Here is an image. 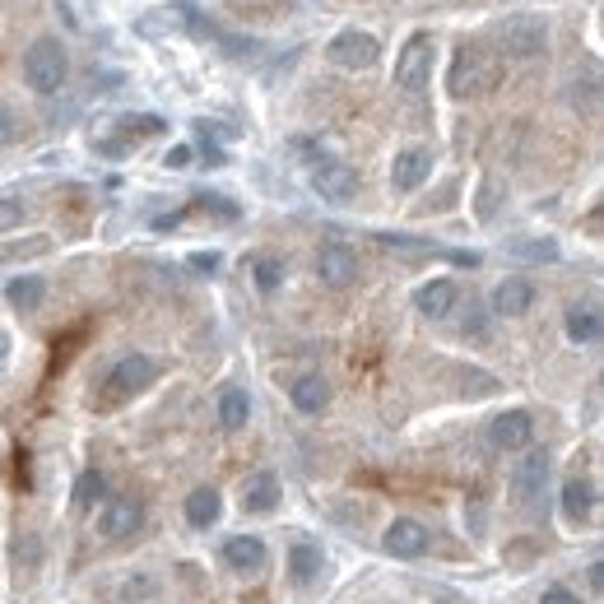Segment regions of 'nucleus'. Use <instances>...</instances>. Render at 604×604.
Instances as JSON below:
<instances>
[{
    "mask_svg": "<svg viewBox=\"0 0 604 604\" xmlns=\"http://www.w3.org/2000/svg\"><path fill=\"white\" fill-rule=\"evenodd\" d=\"M66 75H70V56L61 47V37H33V47L24 52V84L52 99V93L66 89Z\"/></svg>",
    "mask_w": 604,
    "mask_h": 604,
    "instance_id": "obj_1",
    "label": "nucleus"
},
{
    "mask_svg": "<svg viewBox=\"0 0 604 604\" xmlns=\"http://www.w3.org/2000/svg\"><path fill=\"white\" fill-rule=\"evenodd\" d=\"M498 47H502V56H512V61H535V56L549 52V19L535 10L506 14L498 24Z\"/></svg>",
    "mask_w": 604,
    "mask_h": 604,
    "instance_id": "obj_2",
    "label": "nucleus"
},
{
    "mask_svg": "<svg viewBox=\"0 0 604 604\" xmlns=\"http://www.w3.org/2000/svg\"><path fill=\"white\" fill-rule=\"evenodd\" d=\"M153 381H159V358H149V354H122V358L112 363L107 381H103V396H107V404H122V400H130V396L149 391Z\"/></svg>",
    "mask_w": 604,
    "mask_h": 604,
    "instance_id": "obj_3",
    "label": "nucleus"
},
{
    "mask_svg": "<svg viewBox=\"0 0 604 604\" xmlns=\"http://www.w3.org/2000/svg\"><path fill=\"white\" fill-rule=\"evenodd\" d=\"M433 56H437L433 33L409 37V43L400 47V56H396V89L400 93H423L428 80H433Z\"/></svg>",
    "mask_w": 604,
    "mask_h": 604,
    "instance_id": "obj_4",
    "label": "nucleus"
},
{
    "mask_svg": "<svg viewBox=\"0 0 604 604\" xmlns=\"http://www.w3.org/2000/svg\"><path fill=\"white\" fill-rule=\"evenodd\" d=\"M307 182H311V191H317L321 201H330V205H349V201L358 196V172L349 168L344 159H330V153H317V159H311Z\"/></svg>",
    "mask_w": 604,
    "mask_h": 604,
    "instance_id": "obj_5",
    "label": "nucleus"
},
{
    "mask_svg": "<svg viewBox=\"0 0 604 604\" xmlns=\"http://www.w3.org/2000/svg\"><path fill=\"white\" fill-rule=\"evenodd\" d=\"M326 61L330 66H340V70H373L381 61V43L373 33H363V29H340L335 37L326 43Z\"/></svg>",
    "mask_w": 604,
    "mask_h": 604,
    "instance_id": "obj_6",
    "label": "nucleus"
},
{
    "mask_svg": "<svg viewBox=\"0 0 604 604\" xmlns=\"http://www.w3.org/2000/svg\"><path fill=\"white\" fill-rule=\"evenodd\" d=\"M493 89V66L483 61L475 47H456L452 70H446V93L452 99H479V93Z\"/></svg>",
    "mask_w": 604,
    "mask_h": 604,
    "instance_id": "obj_7",
    "label": "nucleus"
},
{
    "mask_svg": "<svg viewBox=\"0 0 604 604\" xmlns=\"http://www.w3.org/2000/svg\"><path fill=\"white\" fill-rule=\"evenodd\" d=\"M145 531V502L140 498H112L99 516V535L107 544H126Z\"/></svg>",
    "mask_w": 604,
    "mask_h": 604,
    "instance_id": "obj_8",
    "label": "nucleus"
},
{
    "mask_svg": "<svg viewBox=\"0 0 604 604\" xmlns=\"http://www.w3.org/2000/svg\"><path fill=\"white\" fill-rule=\"evenodd\" d=\"M428 549H433V535L414 516H396L381 531V554H391V558H423Z\"/></svg>",
    "mask_w": 604,
    "mask_h": 604,
    "instance_id": "obj_9",
    "label": "nucleus"
},
{
    "mask_svg": "<svg viewBox=\"0 0 604 604\" xmlns=\"http://www.w3.org/2000/svg\"><path fill=\"white\" fill-rule=\"evenodd\" d=\"M549 452L544 446H525V456L516 460V470H512V493L521 502H539L544 498V483H549Z\"/></svg>",
    "mask_w": 604,
    "mask_h": 604,
    "instance_id": "obj_10",
    "label": "nucleus"
},
{
    "mask_svg": "<svg viewBox=\"0 0 604 604\" xmlns=\"http://www.w3.org/2000/svg\"><path fill=\"white\" fill-rule=\"evenodd\" d=\"M317 280L326 288H349L358 284V251L344 247V242H326L317 251Z\"/></svg>",
    "mask_w": 604,
    "mask_h": 604,
    "instance_id": "obj_11",
    "label": "nucleus"
},
{
    "mask_svg": "<svg viewBox=\"0 0 604 604\" xmlns=\"http://www.w3.org/2000/svg\"><path fill=\"white\" fill-rule=\"evenodd\" d=\"M433 149H423V145H409L400 149L396 159H391V191H400V196H409V191H419L428 178H433Z\"/></svg>",
    "mask_w": 604,
    "mask_h": 604,
    "instance_id": "obj_12",
    "label": "nucleus"
},
{
    "mask_svg": "<svg viewBox=\"0 0 604 604\" xmlns=\"http://www.w3.org/2000/svg\"><path fill=\"white\" fill-rule=\"evenodd\" d=\"M489 442L498 452H525L535 442V419L531 409H502V414L489 423Z\"/></svg>",
    "mask_w": 604,
    "mask_h": 604,
    "instance_id": "obj_13",
    "label": "nucleus"
},
{
    "mask_svg": "<svg viewBox=\"0 0 604 604\" xmlns=\"http://www.w3.org/2000/svg\"><path fill=\"white\" fill-rule=\"evenodd\" d=\"M531 307H535V284L525 280V275H506V280L493 284V298H489V311H493V317L516 321V317H525Z\"/></svg>",
    "mask_w": 604,
    "mask_h": 604,
    "instance_id": "obj_14",
    "label": "nucleus"
},
{
    "mask_svg": "<svg viewBox=\"0 0 604 604\" xmlns=\"http://www.w3.org/2000/svg\"><path fill=\"white\" fill-rule=\"evenodd\" d=\"M238 498H242V512H251V516H270V512L280 506V498H284L280 475H275V470H257V475H247Z\"/></svg>",
    "mask_w": 604,
    "mask_h": 604,
    "instance_id": "obj_15",
    "label": "nucleus"
},
{
    "mask_svg": "<svg viewBox=\"0 0 604 604\" xmlns=\"http://www.w3.org/2000/svg\"><path fill=\"white\" fill-rule=\"evenodd\" d=\"M224 562L242 577H257V572H265L270 549L261 535H232V539H224Z\"/></svg>",
    "mask_w": 604,
    "mask_h": 604,
    "instance_id": "obj_16",
    "label": "nucleus"
},
{
    "mask_svg": "<svg viewBox=\"0 0 604 604\" xmlns=\"http://www.w3.org/2000/svg\"><path fill=\"white\" fill-rule=\"evenodd\" d=\"M456 303H460V288L452 280H428V284L414 288V311H419V317H428V321L452 317Z\"/></svg>",
    "mask_w": 604,
    "mask_h": 604,
    "instance_id": "obj_17",
    "label": "nucleus"
},
{
    "mask_svg": "<svg viewBox=\"0 0 604 604\" xmlns=\"http://www.w3.org/2000/svg\"><path fill=\"white\" fill-rule=\"evenodd\" d=\"M182 506H186V525H191V531H214L219 516H224V493L209 489V483H201V489L186 493Z\"/></svg>",
    "mask_w": 604,
    "mask_h": 604,
    "instance_id": "obj_18",
    "label": "nucleus"
},
{
    "mask_svg": "<svg viewBox=\"0 0 604 604\" xmlns=\"http://www.w3.org/2000/svg\"><path fill=\"white\" fill-rule=\"evenodd\" d=\"M562 330H568V340L581 344V349L600 344V335H604V317H600V307H595V303H572V307H568V317H562Z\"/></svg>",
    "mask_w": 604,
    "mask_h": 604,
    "instance_id": "obj_19",
    "label": "nucleus"
},
{
    "mask_svg": "<svg viewBox=\"0 0 604 604\" xmlns=\"http://www.w3.org/2000/svg\"><path fill=\"white\" fill-rule=\"evenodd\" d=\"M558 506H562V521L568 525H586L595 516V483L591 479H568L558 493Z\"/></svg>",
    "mask_w": 604,
    "mask_h": 604,
    "instance_id": "obj_20",
    "label": "nucleus"
},
{
    "mask_svg": "<svg viewBox=\"0 0 604 604\" xmlns=\"http://www.w3.org/2000/svg\"><path fill=\"white\" fill-rule=\"evenodd\" d=\"M288 400H294L298 414H326L330 409V381L321 373H303L288 386Z\"/></svg>",
    "mask_w": 604,
    "mask_h": 604,
    "instance_id": "obj_21",
    "label": "nucleus"
},
{
    "mask_svg": "<svg viewBox=\"0 0 604 604\" xmlns=\"http://www.w3.org/2000/svg\"><path fill=\"white\" fill-rule=\"evenodd\" d=\"M321 572H326V549L311 539H298L294 549H288V577H294L298 586H311Z\"/></svg>",
    "mask_w": 604,
    "mask_h": 604,
    "instance_id": "obj_22",
    "label": "nucleus"
},
{
    "mask_svg": "<svg viewBox=\"0 0 604 604\" xmlns=\"http://www.w3.org/2000/svg\"><path fill=\"white\" fill-rule=\"evenodd\" d=\"M506 257L525 261V265H554L562 257V247H558V238H512L506 242Z\"/></svg>",
    "mask_w": 604,
    "mask_h": 604,
    "instance_id": "obj_23",
    "label": "nucleus"
},
{
    "mask_svg": "<svg viewBox=\"0 0 604 604\" xmlns=\"http://www.w3.org/2000/svg\"><path fill=\"white\" fill-rule=\"evenodd\" d=\"M43 294H47L43 275H14V280L5 284V303H10L14 311H37V307H43Z\"/></svg>",
    "mask_w": 604,
    "mask_h": 604,
    "instance_id": "obj_24",
    "label": "nucleus"
},
{
    "mask_svg": "<svg viewBox=\"0 0 604 604\" xmlns=\"http://www.w3.org/2000/svg\"><path fill=\"white\" fill-rule=\"evenodd\" d=\"M251 419V396L242 391V386H228V391L219 396V423H224V433H242Z\"/></svg>",
    "mask_w": 604,
    "mask_h": 604,
    "instance_id": "obj_25",
    "label": "nucleus"
},
{
    "mask_svg": "<svg viewBox=\"0 0 604 604\" xmlns=\"http://www.w3.org/2000/svg\"><path fill=\"white\" fill-rule=\"evenodd\" d=\"M107 493V479H103V470H84L80 479H75V493H70V506L75 512H93L99 506V498Z\"/></svg>",
    "mask_w": 604,
    "mask_h": 604,
    "instance_id": "obj_26",
    "label": "nucleus"
},
{
    "mask_svg": "<svg viewBox=\"0 0 604 604\" xmlns=\"http://www.w3.org/2000/svg\"><path fill=\"white\" fill-rule=\"evenodd\" d=\"M186 24H191V14H186V10H149L135 29H140L145 37H163V33H182Z\"/></svg>",
    "mask_w": 604,
    "mask_h": 604,
    "instance_id": "obj_27",
    "label": "nucleus"
},
{
    "mask_svg": "<svg viewBox=\"0 0 604 604\" xmlns=\"http://www.w3.org/2000/svg\"><path fill=\"white\" fill-rule=\"evenodd\" d=\"M251 280H257L261 294H280V284L288 280V265L280 257H257L251 261Z\"/></svg>",
    "mask_w": 604,
    "mask_h": 604,
    "instance_id": "obj_28",
    "label": "nucleus"
},
{
    "mask_svg": "<svg viewBox=\"0 0 604 604\" xmlns=\"http://www.w3.org/2000/svg\"><path fill=\"white\" fill-rule=\"evenodd\" d=\"M122 126H126L130 135H163V130H168V122H163V116H153V112H140V116H122Z\"/></svg>",
    "mask_w": 604,
    "mask_h": 604,
    "instance_id": "obj_29",
    "label": "nucleus"
},
{
    "mask_svg": "<svg viewBox=\"0 0 604 604\" xmlns=\"http://www.w3.org/2000/svg\"><path fill=\"white\" fill-rule=\"evenodd\" d=\"M460 335L465 340H489V317H483V307L470 303V311H465V321H460Z\"/></svg>",
    "mask_w": 604,
    "mask_h": 604,
    "instance_id": "obj_30",
    "label": "nucleus"
},
{
    "mask_svg": "<svg viewBox=\"0 0 604 604\" xmlns=\"http://www.w3.org/2000/svg\"><path fill=\"white\" fill-rule=\"evenodd\" d=\"M19 224H24V201L0 196V232H14Z\"/></svg>",
    "mask_w": 604,
    "mask_h": 604,
    "instance_id": "obj_31",
    "label": "nucleus"
},
{
    "mask_svg": "<svg viewBox=\"0 0 604 604\" xmlns=\"http://www.w3.org/2000/svg\"><path fill=\"white\" fill-rule=\"evenodd\" d=\"M10 145H19V116L0 103V149H10Z\"/></svg>",
    "mask_w": 604,
    "mask_h": 604,
    "instance_id": "obj_32",
    "label": "nucleus"
},
{
    "mask_svg": "<svg viewBox=\"0 0 604 604\" xmlns=\"http://www.w3.org/2000/svg\"><path fill=\"white\" fill-rule=\"evenodd\" d=\"M196 163V149L191 145H172L168 153H163V168H172V172H182V168H191Z\"/></svg>",
    "mask_w": 604,
    "mask_h": 604,
    "instance_id": "obj_33",
    "label": "nucleus"
},
{
    "mask_svg": "<svg viewBox=\"0 0 604 604\" xmlns=\"http://www.w3.org/2000/svg\"><path fill=\"white\" fill-rule=\"evenodd\" d=\"M535 604H581V595H577V591H568V586H544Z\"/></svg>",
    "mask_w": 604,
    "mask_h": 604,
    "instance_id": "obj_34",
    "label": "nucleus"
},
{
    "mask_svg": "<svg viewBox=\"0 0 604 604\" xmlns=\"http://www.w3.org/2000/svg\"><path fill=\"white\" fill-rule=\"evenodd\" d=\"M493 196H498V182L483 178V191H479V219H493V205H498Z\"/></svg>",
    "mask_w": 604,
    "mask_h": 604,
    "instance_id": "obj_35",
    "label": "nucleus"
},
{
    "mask_svg": "<svg viewBox=\"0 0 604 604\" xmlns=\"http://www.w3.org/2000/svg\"><path fill=\"white\" fill-rule=\"evenodd\" d=\"M201 205H205V209H214V214H219V219H238V205H228L224 196H201Z\"/></svg>",
    "mask_w": 604,
    "mask_h": 604,
    "instance_id": "obj_36",
    "label": "nucleus"
},
{
    "mask_svg": "<svg viewBox=\"0 0 604 604\" xmlns=\"http://www.w3.org/2000/svg\"><path fill=\"white\" fill-rule=\"evenodd\" d=\"M586 586L600 595L604 591V568H600V558H591V568H586Z\"/></svg>",
    "mask_w": 604,
    "mask_h": 604,
    "instance_id": "obj_37",
    "label": "nucleus"
},
{
    "mask_svg": "<svg viewBox=\"0 0 604 604\" xmlns=\"http://www.w3.org/2000/svg\"><path fill=\"white\" fill-rule=\"evenodd\" d=\"M191 265H196V270H219V251H196Z\"/></svg>",
    "mask_w": 604,
    "mask_h": 604,
    "instance_id": "obj_38",
    "label": "nucleus"
},
{
    "mask_svg": "<svg viewBox=\"0 0 604 604\" xmlns=\"http://www.w3.org/2000/svg\"><path fill=\"white\" fill-rule=\"evenodd\" d=\"M10 349H14V344H10V335H5V330H0V367L10 363Z\"/></svg>",
    "mask_w": 604,
    "mask_h": 604,
    "instance_id": "obj_39",
    "label": "nucleus"
}]
</instances>
